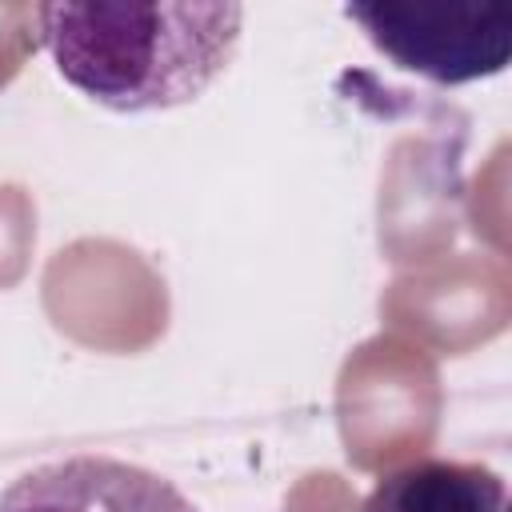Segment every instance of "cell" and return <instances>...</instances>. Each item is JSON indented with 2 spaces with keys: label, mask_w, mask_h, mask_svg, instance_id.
Here are the masks:
<instances>
[{
  "label": "cell",
  "mask_w": 512,
  "mask_h": 512,
  "mask_svg": "<svg viewBox=\"0 0 512 512\" xmlns=\"http://www.w3.org/2000/svg\"><path fill=\"white\" fill-rule=\"evenodd\" d=\"M240 4H40L52 68L100 108L164 112L196 100L240 44Z\"/></svg>",
  "instance_id": "1"
},
{
  "label": "cell",
  "mask_w": 512,
  "mask_h": 512,
  "mask_svg": "<svg viewBox=\"0 0 512 512\" xmlns=\"http://www.w3.org/2000/svg\"><path fill=\"white\" fill-rule=\"evenodd\" d=\"M344 16L396 68L432 84H472L504 72L512 56L508 4H420L352 0Z\"/></svg>",
  "instance_id": "2"
},
{
  "label": "cell",
  "mask_w": 512,
  "mask_h": 512,
  "mask_svg": "<svg viewBox=\"0 0 512 512\" xmlns=\"http://www.w3.org/2000/svg\"><path fill=\"white\" fill-rule=\"evenodd\" d=\"M0 512H196V504L160 472L112 456H68L24 472Z\"/></svg>",
  "instance_id": "3"
},
{
  "label": "cell",
  "mask_w": 512,
  "mask_h": 512,
  "mask_svg": "<svg viewBox=\"0 0 512 512\" xmlns=\"http://www.w3.org/2000/svg\"><path fill=\"white\" fill-rule=\"evenodd\" d=\"M360 512H504V480L484 464L428 456L380 476Z\"/></svg>",
  "instance_id": "4"
}]
</instances>
